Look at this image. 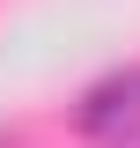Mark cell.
Returning <instances> with one entry per match:
<instances>
[{"mask_svg":"<svg viewBox=\"0 0 140 148\" xmlns=\"http://www.w3.org/2000/svg\"><path fill=\"white\" fill-rule=\"evenodd\" d=\"M74 133H81V141H103V148H133L140 141V67H118V74H103L96 89H81Z\"/></svg>","mask_w":140,"mask_h":148,"instance_id":"obj_1","label":"cell"}]
</instances>
